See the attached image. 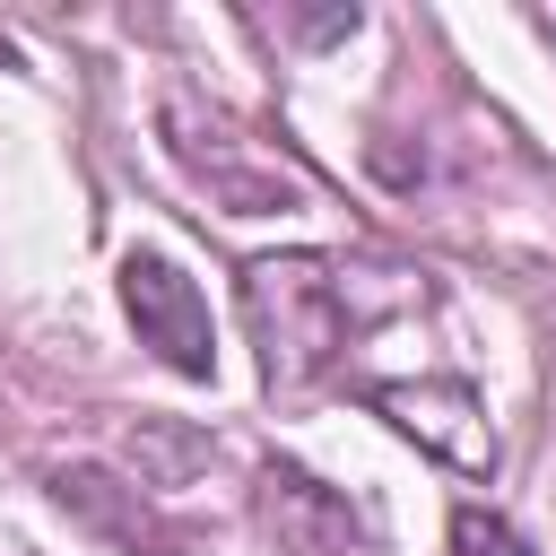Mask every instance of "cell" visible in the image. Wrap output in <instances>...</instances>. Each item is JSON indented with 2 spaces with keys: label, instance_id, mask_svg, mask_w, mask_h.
I'll list each match as a JSON object with an SVG mask.
<instances>
[{
  "label": "cell",
  "instance_id": "cell-1",
  "mask_svg": "<svg viewBox=\"0 0 556 556\" xmlns=\"http://www.w3.org/2000/svg\"><path fill=\"white\" fill-rule=\"evenodd\" d=\"M243 321H252L261 374L295 391V382H321L348 356L365 304L348 295V269L330 252H269V261L243 269Z\"/></svg>",
  "mask_w": 556,
  "mask_h": 556
},
{
  "label": "cell",
  "instance_id": "cell-3",
  "mask_svg": "<svg viewBox=\"0 0 556 556\" xmlns=\"http://www.w3.org/2000/svg\"><path fill=\"white\" fill-rule=\"evenodd\" d=\"M365 408H382L417 452L486 478L495 469V426H486V400L460 382V374H434V382H365Z\"/></svg>",
  "mask_w": 556,
  "mask_h": 556
},
{
  "label": "cell",
  "instance_id": "cell-2",
  "mask_svg": "<svg viewBox=\"0 0 556 556\" xmlns=\"http://www.w3.org/2000/svg\"><path fill=\"white\" fill-rule=\"evenodd\" d=\"M122 313L139 330V348H156V365L208 382L217 374V330H208V295L165 261V252H130L122 261Z\"/></svg>",
  "mask_w": 556,
  "mask_h": 556
},
{
  "label": "cell",
  "instance_id": "cell-6",
  "mask_svg": "<svg viewBox=\"0 0 556 556\" xmlns=\"http://www.w3.org/2000/svg\"><path fill=\"white\" fill-rule=\"evenodd\" d=\"M452 556H539L504 513H486V504H460L452 513Z\"/></svg>",
  "mask_w": 556,
  "mask_h": 556
},
{
  "label": "cell",
  "instance_id": "cell-5",
  "mask_svg": "<svg viewBox=\"0 0 556 556\" xmlns=\"http://www.w3.org/2000/svg\"><path fill=\"white\" fill-rule=\"evenodd\" d=\"M261 513L295 539V547H313V556H348L356 547V513L348 504H330L304 469H287V460H269V478H261Z\"/></svg>",
  "mask_w": 556,
  "mask_h": 556
},
{
  "label": "cell",
  "instance_id": "cell-4",
  "mask_svg": "<svg viewBox=\"0 0 556 556\" xmlns=\"http://www.w3.org/2000/svg\"><path fill=\"white\" fill-rule=\"evenodd\" d=\"M52 504H61V513H78L87 530L122 539L130 556H182V539L139 504V486H122V478H104V469H52Z\"/></svg>",
  "mask_w": 556,
  "mask_h": 556
}]
</instances>
